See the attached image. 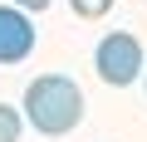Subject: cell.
Wrapping results in <instances>:
<instances>
[{"mask_svg": "<svg viewBox=\"0 0 147 142\" xmlns=\"http://www.w3.org/2000/svg\"><path fill=\"white\" fill-rule=\"evenodd\" d=\"M30 49H34L30 10H20V5H0V64H20V59H30Z\"/></svg>", "mask_w": 147, "mask_h": 142, "instance_id": "cell-3", "label": "cell"}, {"mask_svg": "<svg viewBox=\"0 0 147 142\" xmlns=\"http://www.w3.org/2000/svg\"><path fill=\"white\" fill-rule=\"evenodd\" d=\"M69 5H74L79 20H103V15L113 10V0H69Z\"/></svg>", "mask_w": 147, "mask_h": 142, "instance_id": "cell-5", "label": "cell"}, {"mask_svg": "<svg viewBox=\"0 0 147 142\" xmlns=\"http://www.w3.org/2000/svg\"><path fill=\"white\" fill-rule=\"evenodd\" d=\"M15 5H20V10H49L54 0H15Z\"/></svg>", "mask_w": 147, "mask_h": 142, "instance_id": "cell-6", "label": "cell"}, {"mask_svg": "<svg viewBox=\"0 0 147 142\" xmlns=\"http://www.w3.org/2000/svg\"><path fill=\"white\" fill-rule=\"evenodd\" d=\"M142 83H147V69H142Z\"/></svg>", "mask_w": 147, "mask_h": 142, "instance_id": "cell-7", "label": "cell"}, {"mask_svg": "<svg viewBox=\"0 0 147 142\" xmlns=\"http://www.w3.org/2000/svg\"><path fill=\"white\" fill-rule=\"evenodd\" d=\"M20 127H25V113L0 103V142H20Z\"/></svg>", "mask_w": 147, "mask_h": 142, "instance_id": "cell-4", "label": "cell"}, {"mask_svg": "<svg viewBox=\"0 0 147 142\" xmlns=\"http://www.w3.org/2000/svg\"><path fill=\"white\" fill-rule=\"evenodd\" d=\"M20 108H25V122L34 132H44V137H64V132H74L84 122V93H79V83L64 79V74L30 79Z\"/></svg>", "mask_w": 147, "mask_h": 142, "instance_id": "cell-1", "label": "cell"}, {"mask_svg": "<svg viewBox=\"0 0 147 142\" xmlns=\"http://www.w3.org/2000/svg\"><path fill=\"white\" fill-rule=\"evenodd\" d=\"M93 69H98V79L108 83V88H127V83H137L142 79V44L132 39V34H123V30H113V34H103L98 39V49H93Z\"/></svg>", "mask_w": 147, "mask_h": 142, "instance_id": "cell-2", "label": "cell"}]
</instances>
